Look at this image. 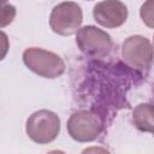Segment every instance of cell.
Instances as JSON below:
<instances>
[{
    "label": "cell",
    "instance_id": "6da1fadb",
    "mask_svg": "<svg viewBox=\"0 0 154 154\" xmlns=\"http://www.w3.org/2000/svg\"><path fill=\"white\" fill-rule=\"evenodd\" d=\"M23 63L30 71L48 79L60 77L66 69L60 55L38 47L26 48L23 52Z\"/></svg>",
    "mask_w": 154,
    "mask_h": 154
},
{
    "label": "cell",
    "instance_id": "7a4b0ae2",
    "mask_svg": "<svg viewBox=\"0 0 154 154\" xmlns=\"http://www.w3.org/2000/svg\"><path fill=\"white\" fill-rule=\"evenodd\" d=\"M25 132L32 142L48 144L53 142L60 132V118L52 111L38 109L26 119Z\"/></svg>",
    "mask_w": 154,
    "mask_h": 154
},
{
    "label": "cell",
    "instance_id": "3957f363",
    "mask_svg": "<svg viewBox=\"0 0 154 154\" xmlns=\"http://www.w3.org/2000/svg\"><path fill=\"white\" fill-rule=\"evenodd\" d=\"M70 137L77 142H91L103 131L105 124L101 116L91 109L73 112L66 124Z\"/></svg>",
    "mask_w": 154,
    "mask_h": 154
},
{
    "label": "cell",
    "instance_id": "277c9868",
    "mask_svg": "<svg viewBox=\"0 0 154 154\" xmlns=\"http://www.w3.org/2000/svg\"><path fill=\"white\" fill-rule=\"evenodd\" d=\"M83 22L81 6L73 1H65L55 5L49 16L51 29L61 36L77 34Z\"/></svg>",
    "mask_w": 154,
    "mask_h": 154
},
{
    "label": "cell",
    "instance_id": "5b68a950",
    "mask_svg": "<svg viewBox=\"0 0 154 154\" xmlns=\"http://www.w3.org/2000/svg\"><path fill=\"white\" fill-rule=\"evenodd\" d=\"M76 43L83 54L91 58L107 57L113 47L111 35L95 25L82 26L76 34Z\"/></svg>",
    "mask_w": 154,
    "mask_h": 154
},
{
    "label": "cell",
    "instance_id": "8992f818",
    "mask_svg": "<svg viewBox=\"0 0 154 154\" xmlns=\"http://www.w3.org/2000/svg\"><path fill=\"white\" fill-rule=\"evenodd\" d=\"M122 57L131 67L146 70L154 60V47L146 36L131 35L122 45Z\"/></svg>",
    "mask_w": 154,
    "mask_h": 154
},
{
    "label": "cell",
    "instance_id": "52a82bcc",
    "mask_svg": "<svg viewBox=\"0 0 154 154\" xmlns=\"http://www.w3.org/2000/svg\"><path fill=\"white\" fill-rule=\"evenodd\" d=\"M93 16L97 24L103 28L114 29L122 26L128 19V7L118 0L96 2L93 7Z\"/></svg>",
    "mask_w": 154,
    "mask_h": 154
},
{
    "label": "cell",
    "instance_id": "ba28073f",
    "mask_svg": "<svg viewBox=\"0 0 154 154\" xmlns=\"http://www.w3.org/2000/svg\"><path fill=\"white\" fill-rule=\"evenodd\" d=\"M132 123L137 130L154 134V103H138L132 111Z\"/></svg>",
    "mask_w": 154,
    "mask_h": 154
},
{
    "label": "cell",
    "instance_id": "9c48e42d",
    "mask_svg": "<svg viewBox=\"0 0 154 154\" xmlns=\"http://www.w3.org/2000/svg\"><path fill=\"white\" fill-rule=\"evenodd\" d=\"M140 17L148 28L154 29V0H148L142 4L140 8Z\"/></svg>",
    "mask_w": 154,
    "mask_h": 154
},
{
    "label": "cell",
    "instance_id": "30bf717a",
    "mask_svg": "<svg viewBox=\"0 0 154 154\" xmlns=\"http://www.w3.org/2000/svg\"><path fill=\"white\" fill-rule=\"evenodd\" d=\"M14 16H16V8L12 5L5 4L2 7V13H1V28L10 24L13 20Z\"/></svg>",
    "mask_w": 154,
    "mask_h": 154
},
{
    "label": "cell",
    "instance_id": "8fae6325",
    "mask_svg": "<svg viewBox=\"0 0 154 154\" xmlns=\"http://www.w3.org/2000/svg\"><path fill=\"white\" fill-rule=\"evenodd\" d=\"M81 154H111L109 150H107L103 147L100 146H94V147H88L82 150Z\"/></svg>",
    "mask_w": 154,
    "mask_h": 154
},
{
    "label": "cell",
    "instance_id": "7c38bea8",
    "mask_svg": "<svg viewBox=\"0 0 154 154\" xmlns=\"http://www.w3.org/2000/svg\"><path fill=\"white\" fill-rule=\"evenodd\" d=\"M47 154H66L65 152H63V150H51V152H48Z\"/></svg>",
    "mask_w": 154,
    "mask_h": 154
},
{
    "label": "cell",
    "instance_id": "4fadbf2b",
    "mask_svg": "<svg viewBox=\"0 0 154 154\" xmlns=\"http://www.w3.org/2000/svg\"><path fill=\"white\" fill-rule=\"evenodd\" d=\"M153 42H154V37H153Z\"/></svg>",
    "mask_w": 154,
    "mask_h": 154
}]
</instances>
